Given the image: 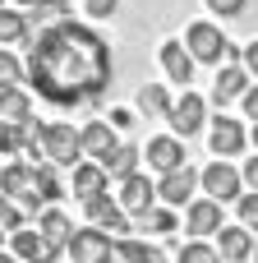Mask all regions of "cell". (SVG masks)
Wrapping results in <instances>:
<instances>
[{
	"label": "cell",
	"instance_id": "obj_14",
	"mask_svg": "<svg viewBox=\"0 0 258 263\" xmlns=\"http://www.w3.org/2000/svg\"><path fill=\"white\" fill-rule=\"evenodd\" d=\"M143 157H148L152 171H175V166H185V139L180 134H157V139H148Z\"/></svg>",
	"mask_w": 258,
	"mask_h": 263
},
{
	"label": "cell",
	"instance_id": "obj_11",
	"mask_svg": "<svg viewBox=\"0 0 258 263\" xmlns=\"http://www.w3.org/2000/svg\"><path fill=\"white\" fill-rule=\"evenodd\" d=\"M249 69L240 65V60H226V65H217V79H212V106H226V102H240L245 92H249Z\"/></svg>",
	"mask_w": 258,
	"mask_h": 263
},
{
	"label": "cell",
	"instance_id": "obj_31",
	"mask_svg": "<svg viewBox=\"0 0 258 263\" xmlns=\"http://www.w3.org/2000/svg\"><path fill=\"white\" fill-rule=\"evenodd\" d=\"M37 180H42V199H46V203H55V199L65 194L60 180H55V166H51V162H37Z\"/></svg>",
	"mask_w": 258,
	"mask_h": 263
},
{
	"label": "cell",
	"instance_id": "obj_10",
	"mask_svg": "<svg viewBox=\"0 0 258 263\" xmlns=\"http://www.w3.org/2000/svg\"><path fill=\"white\" fill-rule=\"evenodd\" d=\"M157 60H162V74L171 79V83H180V88H189V79H194V51L180 42V37H166L162 46H157Z\"/></svg>",
	"mask_w": 258,
	"mask_h": 263
},
{
	"label": "cell",
	"instance_id": "obj_34",
	"mask_svg": "<svg viewBox=\"0 0 258 263\" xmlns=\"http://www.w3.org/2000/svg\"><path fill=\"white\" fill-rule=\"evenodd\" d=\"M83 9H88V18H111L120 9V0H83Z\"/></svg>",
	"mask_w": 258,
	"mask_h": 263
},
{
	"label": "cell",
	"instance_id": "obj_40",
	"mask_svg": "<svg viewBox=\"0 0 258 263\" xmlns=\"http://www.w3.org/2000/svg\"><path fill=\"white\" fill-rule=\"evenodd\" d=\"M0 263H23V259H18V254H5V250H0Z\"/></svg>",
	"mask_w": 258,
	"mask_h": 263
},
{
	"label": "cell",
	"instance_id": "obj_8",
	"mask_svg": "<svg viewBox=\"0 0 258 263\" xmlns=\"http://www.w3.org/2000/svg\"><path fill=\"white\" fill-rule=\"evenodd\" d=\"M171 134H180V139H194L199 129H203V120H208V97H199V92H180L175 102H171Z\"/></svg>",
	"mask_w": 258,
	"mask_h": 263
},
{
	"label": "cell",
	"instance_id": "obj_13",
	"mask_svg": "<svg viewBox=\"0 0 258 263\" xmlns=\"http://www.w3.org/2000/svg\"><path fill=\"white\" fill-rule=\"evenodd\" d=\"M226 222H222V199H212V194H203V199H194L189 208H185V231L189 236H217Z\"/></svg>",
	"mask_w": 258,
	"mask_h": 263
},
{
	"label": "cell",
	"instance_id": "obj_27",
	"mask_svg": "<svg viewBox=\"0 0 258 263\" xmlns=\"http://www.w3.org/2000/svg\"><path fill=\"white\" fill-rule=\"evenodd\" d=\"M69 5H74V0H37L28 18H32V23H55V18H69Z\"/></svg>",
	"mask_w": 258,
	"mask_h": 263
},
{
	"label": "cell",
	"instance_id": "obj_39",
	"mask_svg": "<svg viewBox=\"0 0 258 263\" xmlns=\"http://www.w3.org/2000/svg\"><path fill=\"white\" fill-rule=\"evenodd\" d=\"M148 263H171V259H166L162 250H152V254H148Z\"/></svg>",
	"mask_w": 258,
	"mask_h": 263
},
{
	"label": "cell",
	"instance_id": "obj_44",
	"mask_svg": "<svg viewBox=\"0 0 258 263\" xmlns=\"http://www.w3.org/2000/svg\"><path fill=\"white\" fill-rule=\"evenodd\" d=\"M0 231H5V227H0Z\"/></svg>",
	"mask_w": 258,
	"mask_h": 263
},
{
	"label": "cell",
	"instance_id": "obj_25",
	"mask_svg": "<svg viewBox=\"0 0 258 263\" xmlns=\"http://www.w3.org/2000/svg\"><path fill=\"white\" fill-rule=\"evenodd\" d=\"M37 227H42L55 245H69V236H74V222H69L60 208H42V213H37Z\"/></svg>",
	"mask_w": 258,
	"mask_h": 263
},
{
	"label": "cell",
	"instance_id": "obj_38",
	"mask_svg": "<svg viewBox=\"0 0 258 263\" xmlns=\"http://www.w3.org/2000/svg\"><path fill=\"white\" fill-rule=\"evenodd\" d=\"M240 176H245V185H249V190H258V157H245Z\"/></svg>",
	"mask_w": 258,
	"mask_h": 263
},
{
	"label": "cell",
	"instance_id": "obj_12",
	"mask_svg": "<svg viewBox=\"0 0 258 263\" xmlns=\"http://www.w3.org/2000/svg\"><path fill=\"white\" fill-rule=\"evenodd\" d=\"M245 143H249V134H245L240 120H231V116H217V120H212V129H208V148H212V157H240Z\"/></svg>",
	"mask_w": 258,
	"mask_h": 263
},
{
	"label": "cell",
	"instance_id": "obj_20",
	"mask_svg": "<svg viewBox=\"0 0 258 263\" xmlns=\"http://www.w3.org/2000/svg\"><path fill=\"white\" fill-rule=\"evenodd\" d=\"M134 111H138L143 120H166V116H171V92H166V83H143L138 97H134Z\"/></svg>",
	"mask_w": 258,
	"mask_h": 263
},
{
	"label": "cell",
	"instance_id": "obj_32",
	"mask_svg": "<svg viewBox=\"0 0 258 263\" xmlns=\"http://www.w3.org/2000/svg\"><path fill=\"white\" fill-rule=\"evenodd\" d=\"M235 208H240V222H245V227H258V190L240 194V199H235Z\"/></svg>",
	"mask_w": 258,
	"mask_h": 263
},
{
	"label": "cell",
	"instance_id": "obj_21",
	"mask_svg": "<svg viewBox=\"0 0 258 263\" xmlns=\"http://www.w3.org/2000/svg\"><path fill=\"white\" fill-rule=\"evenodd\" d=\"M0 120L5 125H23V120H32V97L14 83V88H0Z\"/></svg>",
	"mask_w": 258,
	"mask_h": 263
},
{
	"label": "cell",
	"instance_id": "obj_37",
	"mask_svg": "<svg viewBox=\"0 0 258 263\" xmlns=\"http://www.w3.org/2000/svg\"><path fill=\"white\" fill-rule=\"evenodd\" d=\"M240 106H245V116H249V120H258V83H249V92L240 97Z\"/></svg>",
	"mask_w": 258,
	"mask_h": 263
},
{
	"label": "cell",
	"instance_id": "obj_1",
	"mask_svg": "<svg viewBox=\"0 0 258 263\" xmlns=\"http://www.w3.org/2000/svg\"><path fill=\"white\" fill-rule=\"evenodd\" d=\"M111 42L74 18L46 23L28 46V83L51 106H83L111 83Z\"/></svg>",
	"mask_w": 258,
	"mask_h": 263
},
{
	"label": "cell",
	"instance_id": "obj_7",
	"mask_svg": "<svg viewBox=\"0 0 258 263\" xmlns=\"http://www.w3.org/2000/svg\"><path fill=\"white\" fill-rule=\"evenodd\" d=\"M199 185H203V194H212V199H222V203H235V199L245 194V176H240L226 157L208 162V166L199 171Z\"/></svg>",
	"mask_w": 258,
	"mask_h": 263
},
{
	"label": "cell",
	"instance_id": "obj_33",
	"mask_svg": "<svg viewBox=\"0 0 258 263\" xmlns=\"http://www.w3.org/2000/svg\"><path fill=\"white\" fill-rule=\"evenodd\" d=\"M203 5H208L212 14H222V18H240L249 0H203Z\"/></svg>",
	"mask_w": 258,
	"mask_h": 263
},
{
	"label": "cell",
	"instance_id": "obj_3",
	"mask_svg": "<svg viewBox=\"0 0 258 263\" xmlns=\"http://www.w3.org/2000/svg\"><path fill=\"white\" fill-rule=\"evenodd\" d=\"M83 157H88V153H83V134H78L74 125H65V120L42 125V162H51V166H60V171H74Z\"/></svg>",
	"mask_w": 258,
	"mask_h": 263
},
{
	"label": "cell",
	"instance_id": "obj_16",
	"mask_svg": "<svg viewBox=\"0 0 258 263\" xmlns=\"http://www.w3.org/2000/svg\"><path fill=\"white\" fill-rule=\"evenodd\" d=\"M217 250H222V259H226V263L254 259V227H245V222L222 227V231H217Z\"/></svg>",
	"mask_w": 258,
	"mask_h": 263
},
{
	"label": "cell",
	"instance_id": "obj_28",
	"mask_svg": "<svg viewBox=\"0 0 258 263\" xmlns=\"http://www.w3.org/2000/svg\"><path fill=\"white\" fill-rule=\"evenodd\" d=\"M148 254H152V245H143V240H134V236L115 240V263H148Z\"/></svg>",
	"mask_w": 258,
	"mask_h": 263
},
{
	"label": "cell",
	"instance_id": "obj_2",
	"mask_svg": "<svg viewBox=\"0 0 258 263\" xmlns=\"http://www.w3.org/2000/svg\"><path fill=\"white\" fill-rule=\"evenodd\" d=\"M185 46H189V51H194V60H203V65L240 60V46H235L217 23H208V18H199V23H189V28H185Z\"/></svg>",
	"mask_w": 258,
	"mask_h": 263
},
{
	"label": "cell",
	"instance_id": "obj_18",
	"mask_svg": "<svg viewBox=\"0 0 258 263\" xmlns=\"http://www.w3.org/2000/svg\"><path fill=\"white\" fill-rule=\"evenodd\" d=\"M106 185H111V176H106V166L97 162V157H83L78 166H74V194L88 203V199H97V194H106Z\"/></svg>",
	"mask_w": 258,
	"mask_h": 263
},
{
	"label": "cell",
	"instance_id": "obj_42",
	"mask_svg": "<svg viewBox=\"0 0 258 263\" xmlns=\"http://www.w3.org/2000/svg\"><path fill=\"white\" fill-rule=\"evenodd\" d=\"M249 143H254V148H258V120H254V134H249Z\"/></svg>",
	"mask_w": 258,
	"mask_h": 263
},
{
	"label": "cell",
	"instance_id": "obj_19",
	"mask_svg": "<svg viewBox=\"0 0 258 263\" xmlns=\"http://www.w3.org/2000/svg\"><path fill=\"white\" fill-rule=\"evenodd\" d=\"M83 208H88V222H97V227H106V231H129V213L120 208V199L97 194V199H88Z\"/></svg>",
	"mask_w": 258,
	"mask_h": 263
},
{
	"label": "cell",
	"instance_id": "obj_15",
	"mask_svg": "<svg viewBox=\"0 0 258 263\" xmlns=\"http://www.w3.org/2000/svg\"><path fill=\"white\" fill-rule=\"evenodd\" d=\"M115 199H120V208H125V213H134V217H138L143 208H152V203H157V185H152L143 171H134V176H125V180H120V194H115Z\"/></svg>",
	"mask_w": 258,
	"mask_h": 263
},
{
	"label": "cell",
	"instance_id": "obj_41",
	"mask_svg": "<svg viewBox=\"0 0 258 263\" xmlns=\"http://www.w3.org/2000/svg\"><path fill=\"white\" fill-rule=\"evenodd\" d=\"M14 5H18V9H32V5H37V0H14Z\"/></svg>",
	"mask_w": 258,
	"mask_h": 263
},
{
	"label": "cell",
	"instance_id": "obj_30",
	"mask_svg": "<svg viewBox=\"0 0 258 263\" xmlns=\"http://www.w3.org/2000/svg\"><path fill=\"white\" fill-rule=\"evenodd\" d=\"M23 222H28V208H23V203H14L9 194H0V227H5V231H18Z\"/></svg>",
	"mask_w": 258,
	"mask_h": 263
},
{
	"label": "cell",
	"instance_id": "obj_29",
	"mask_svg": "<svg viewBox=\"0 0 258 263\" xmlns=\"http://www.w3.org/2000/svg\"><path fill=\"white\" fill-rule=\"evenodd\" d=\"M23 74H28V65H18V55L9 46H0V88H14Z\"/></svg>",
	"mask_w": 258,
	"mask_h": 263
},
{
	"label": "cell",
	"instance_id": "obj_24",
	"mask_svg": "<svg viewBox=\"0 0 258 263\" xmlns=\"http://www.w3.org/2000/svg\"><path fill=\"white\" fill-rule=\"evenodd\" d=\"M138 157H143V153H138L134 143H120L102 166H106V176H111V180H125V176H134V171H138Z\"/></svg>",
	"mask_w": 258,
	"mask_h": 263
},
{
	"label": "cell",
	"instance_id": "obj_17",
	"mask_svg": "<svg viewBox=\"0 0 258 263\" xmlns=\"http://www.w3.org/2000/svg\"><path fill=\"white\" fill-rule=\"evenodd\" d=\"M78 134H83V153H88V157H97V162H106V157L120 148V139H115V125H111V120H88Z\"/></svg>",
	"mask_w": 258,
	"mask_h": 263
},
{
	"label": "cell",
	"instance_id": "obj_36",
	"mask_svg": "<svg viewBox=\"0 0 258 263\" xmlns=\"http://www.w3.org/2000/svg\"><path fill=\"white\" fill-rule=\"evenodd\" d=\"M106 120H111L115 129H129V125H134V111H129V106H111V116H106Z\"/></svg>",
	"mask_w": 258,
	"mask_h": 263
},
{
	"label": "cell",
	"instance_id": "obj_6",
	"mask_svg": "<svg viewBox=\"0 0 258 263\" xmlns=\"http://www.w3.org/2000/svg\"><path fill=\"white\" fill-rule=\"evenodd\" d=\"M9 250H14L23 263H55L65 245H55V240H51V236H46L37 222H32V227L23 222L18 231H9Z\"/></svg>",
	"mask_w": 258,
	"mask_h": 263
},
{
	"label": "cell",
	"instance_id": "obj_22",
	"mask_svg": "<svg viewBox=\"0 0 258 263\" xmlns=\"http://www.w3.org/2000/svg\"><path fill=\"white\" fill-rule=\"evenodd\" d=\"M28 32H32V18L23 9L0 5V46H18V42H28Z\"/></svg>",
	"mask_w": 258,
	"mask_h": 263
},
{
	"label": "cell",
	"instance_id": "obj_26",
	"mask_svg": "<svg viewBox=\"0 0 258 263\" xmlns=\"http://www.w3.org/2000/svg\"><path fill=\"white\" fill-rule=\"evenodd\" d=\"M175 263H226V259H222V250H217V245H208L203 236H194L189 245H180V250H175Z\"/></svg>",
	"mask_w": 258,
	"mask_h": 263
},
{
	"label": "cell",
	"instance_id": "obj_5",
	"mask_svg": "<svg viewBox=\"0 0 258 263\" xmlns=\"http://www.w3.org/2000/svg\"><path fill=\"white\" fill-rule=\"evenodd\" d=\"M69 259L74 263H115V240L106 236V227H74V236H69Z\"/></svg>",
	"mask_w": 258,
	"mask_h": 263
},
{
	"label": "cell",
	"instance_id": "obj_9",
	"mask_svg": "<svg viewBox=\"0 0 258 263\" xmlns=\"http://www.w3.org/2000/svg\"><path fill=\"white\" fill-rule=\"evenodd\" d=\"M194 190H203V185H199V171L189 162L175 166V171H162V180H157V199L171 203V208H189L194 203Z\"/></svg>",
	"mask_w": 258,
	"mask_h": 263
},
{
	"label": "cell",
	"instance_id": "obj_23",
	"mask_svg": "<svg viewBox=\"0 0 258 263\" xmlns=\"http://www.w3.org/2000/svg\"><path fill=\"white\" fill-rule=\"evenodd\" d=\"M175 227H180V222H175V208H171V203H162V208L152 203V208H143V213H138V231H152V236H171Z\"/></svg>",
	"mask_w": 258,
	"mask_h": 263
},
{
	"label": "cell",
	"instance_id": "obj_35",
	"mask_svg": "<svg viewBox=\"0 0 258 263\" xmlns=\"http://www.w3.org/2000/svg\"><path fill=\"white\" fill-rule=\"evenodd\" d=\"M240 65H245V69H249V74L258 79V37H254V42H245V46H240Z\"/></svg>",
	"mask_w": 258,
	"mask_h": 263
},
{
	"label": "cell",
	"instance_id": "obj_43",
	"mask_svg": "<svg viewBox=\"0 0 258 263\" xmlns=\"http://www.w3.org/2000/svg\"><path fill=\"white\" fill-rule=\"evenodd\" d=\"M254 263H258V245H254Z\"/></svg>",
	"mask_w": 258,
	"mask_h": 263
},
{
	"label": "cell",
	"instance_id": "obj_4",
	"mask_svg": "<svg viewBox=\"0 0 258 263\" xmlns=\"http://www.w3.org/2000/svg\"><path fill=\"white\" fill-rule=\"evenodd\" d=\"M0 194H9L14 203H23L32 217L46 208V199H42V180H37V162H9V166H0Z\"/></svg>",
	"mask_w": 258,
	"mask_h": 263
}]
</instances>
